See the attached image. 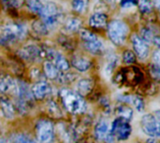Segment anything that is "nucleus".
Listing matches in <instances>:
<instances>
[{
	"mask_svg": "<svg viewBox=\"0 0 160 143\" xmlns=\"http://www.w3.org/2000/svg\"><path fill=\"white\" fill-rule=\"evenodd\" d=\"M44 52L35 45H29L22 49L19 52L22 59L27 61H37L43 56Z\"/></svg>",
	"mask_w": 160,
	"mask_h": 143,
	"instance_id": "obj_10",
	"label": "nucleus"
},
{
	"mask_svg": "<svg viewBox=\"0 0 160 143\" xmlns=\"http://www.w3.org/2000/svg\"><path fill=\"white\" fill-rule=\"evenodd\" d=\"M66 30L68 32H76L78 30H81L82 28V22L78 18H70L69 20L67 21L66 22Z\"/></svg>",
	"mask_w": 160,
	"mask_h": 143,
	"instance_id": "obj_21",
	"label": "nucleus"
},
{
	"mask_svg": "<svg viewBox=\"0 0 160 143\" xmlns=\"http://www.w3.org/2000/svg\"><path fill=\"white\" fill-rule=\"evenodd\" d=\"M117 113L119 115L120 118H123L127 121H130L132 119V116H133V111L132 110L128 107V106H126V105H121L117 108Z\"/></svg>",
	"mask_w": 160,
	"mask_h": 143,
	"instance_id": "obj_22",
	"label": "nucleus"
},
{
	"mask_svg": "<svg viewBox=\"0 0 160 143\" xmlns=\"http://www.w3.org/2000/svg\"><path fill=\"white\" fill-rule=\"evenodd\" d=\"M71 64L77 70L81 72L88 70L92 66V62L85 57H74L71 61Z\"/></svg>",
	"mask_w": 160,
	"mask_h": 143,
	"instance_id": "obj_15",
	"label": "nucleus"
},
{
	"mask_svg": "<svg viewBox=\"0 0 160 143\" xmlns=\"http://www.w3.org/2000/svg\"><path fill=\"white\" fill-rule=\"evenodd\" d=\"M32 28L38 35L42 36V35H46L48 33V27L44 24L43 22H40V21H36L32 24Z\"/></svg>",
	"mask_w": 160,
	"mask_h": 143,
	"instance_id": "obj_27",
	"label": "nucleus"
},
{
	"mask_svg": "<svg viewBox=\"0 0 160 143\" xmlns=\"http://www.w3.org/2000/svg\"><path fill=\"white\" fill-rule=\"evenodd\" d=\"M43 71L45 73V76L50 79V80H57V78L59 77V70L55 67V66L50 62V61H46L43 65Z\"/></svg>",
	"mask_w": 160,
	"mask_h": 143,
	"instance_id": "obj_18",
	"label": "nucleus"
},
{
	"mask_svg": "<svg viewBox=\"0 0 160 143\" xmlns=\"http://www.w3.org/2000/svg\"><path fill=\"white\" fill-rule=\"evenodd\" d=\"M156 37L158 36H155L153 31L147 27H144L142 29V32H141V38L145 42V43H153Z\"/></svg>",
	"mask_w": 160,
	"mask_h": 143,
	"instance_id": "obj_24",
	"label": "nucleus"
},
{
	"mask_svg": "<svg viewBox=\"0 0 160 143\" xmlns=\"http://www.w3.org/2000/svg\"><path fill=\"white\" fill-rule=\"evenodd\" d=\"M151 74H152L153 78H155L156 80H158V79H159V65H157V64L152 65V67H151Z\"/></svg>",
	"mask_w": 160,
	"mask_h": 143,
	"instance_id": "obj_32",
	"label": "nucleus"
},
{
	"mask_svg": "<svg viewBox=\"0 0 160 143\" xmlns=\"http://www.w3.org/2000/svg\"><path fill=\"white\" fill-rule=\"evenodd\" d=\"M18 81L14 80L9 76H4L0 78V93L2 94H12L17 95Z\"/></svg>",
	"mask_w": 160,
	"mask_h": 143,
	"instance_id": "obj_11",
	"label": "nucleus"
},
{
	"mask_svg": "<svg viewBox=\"0 0 160 143\" xmlns=\"http://www.w3.org/2000/svg\"><path fill=\"white\" fill-rule=\"evenodd\" d=\"M104 140L106 141L107 143H116V139L112 135H111L110 133L106 136V138Z\"/></svg>",
	"mask_w": 160,
	"mask_h": 143,
	"instance_id": "obj_33",
	"label": "nucleus"
},
{
	"mask_svg": "<svg viewBox=\"0 0 160 143\" xmlns=\"http://www.w3.org/2000/svg\"><path fill=\"white\" fill-rule=\"evenodd\" d=\"M94 86V82L92 80L90 79H82L81 81H78L77 83V89H78V94L82 96H86L88 95Z\"/></svg>",
	"mask_w": 160,
	"mask_h": 143,
	"instance_id": "obj_16",
	"label": "nucleus"
},
{
	"mask_svg": "<svg viewBox=\"0 0 160 143\" xmlns=\"http://www.w3.org/2000/svg\"><path fill=\"white\" fill-rule=\"evenodd\" d=\"M123 60L126 64H133L136 62V55L132 51H126L123 54Z\"/></svg>",
	"mask_w": 160,
	"mask_h": 143,
	"instance_id": "obj_29",
	"label": "nucleus"
},
{
	"mask_svg": "<svg viewBox=\"0 0 160 143\" xmlns=\"http://www.w3.org/2000/svg\"><path fill=\"white\" fill-rule=\"evenodd\" d=\"M80 36H81V38L83 40V42H90V41H94L98 39V37L94 33L86 29H81Z\"/></svg>",
	"mask_w": 160,
	"mask_h": 143,
	"instance_id": "obj_28",
	"label": "nucleus"
},
{
	"mask_svg": "<svg viewBox=\"0 0 160 143\" xmlns=\"http://www.w3.org/2000/svg\"><path fill=\"white\" fill-rule=\"evenodd\" d=\"M128 31V24L121 20H113L108 24V36L116 46L123 45L126 42Z\"/></svg>",
	"mask_w": 160,
	"mask_h": 143,
	"instance_id": "obj_2",
	"label": "nucleus"
},
{
	"mask_svg": "<svg viewBox=\"0 0 160 143\" xmlns=\"http://www.w3.org/2000/svg\"><path fill=\"white\" fill-rule=\"evenodd\" d=\"M60 96L65 108L70 113L79 114L85 111V101L78 93L71 90L63 89L60 91Z\"/></svg>",
	"mask_w": 160,
	"mask_h": 143,
	"instance_id": "obj_1",
	"label": "nucleus"
},
{
	"mask_svg": "<svg viewBox=\"0 0 160 143\" xmlns=\"http://www.w3.org/2000/svg\"><path fill=\"white\" fill-rule=\"evenodd\" d=\"M0 111L7 119H12L15 116V108L12 103L4 97L0 98Z\"/></svg>",
	"mask_w": 160,
	"mask_h": 143,
	"instance_id": "obj_14",
	"label": "nucleus"
},
{
	"mask_svg": "<svg viewBox=\"0 0 160 143\" xmlns=\"http://www.w3.org/2000/svg\"><path fill=\"white\" fill-rule=\"evenodd\" d=\"M84 47L87 49L88 52H90L93 54H101L104 52L103 43L98 38L94 41L84 42Z\"/></svg>",
	"mask_w": 160,
	"mask_h": 143,
	"instance_id": "obj_20",
	"label": "nucleus"
},
{
	"mask_svg": "<svg viewBox=\"0 0 160 143\" xmlns=\"http://www.w3.org/2000/svg\"><path fill=\"white\" fill-rule=\"evenodd\" d=\"M60 14H61V12L56 4H54L52 2H47L46 4L43 5V7L38 15L43 20H46V19H50V18L58 16Z\"/></svg>",
	"mask_w": 160,
	"mask_h": 143,
	"instance_id": "obj_13",
	"label": "nucleus"
},
{
	"mask_svg": "<svg viewBox=\"0 0 160 143\" xmlns=\"http://www.w3.org/2000/svg\"><path fill=\"white\" fill-rule=\"evenodd\" d=\"M14 143H37L33 139L26 135H19L16 137Z\"/></svg>",
	"mask_w": 160,
	"mask_h": 143,
	"instance_id": "obj_30",
	"label": "nucleus"
},
{
	"mask_svg": "<svg viewBox=\"0 0 160 143\" xmlns=\"http://www.w3.org/2000/svg\"><path fill=\"white\" fill-rule=\"evenodd\" d=\"M131 131L132 127L130 123L123 118L118 117L112 122L109 133L112 135L116 141H126L130 137Z\"/></svg>",
	"mask_w": 160,
	"mask_h": 143,
	"instance_id": "obj_4",
	"label": "nucleus"
},
{
	"mask_svg": "<svg viewBox=\"0 0 160 143\" xmlns=\"http://www.w3.org/2000/svg\"><path fill=\"white\" fill-rule=\"evenodd\" d=\"M109 124L106 121H100L95 127V136L97 140L103 141L109 134Z\"/></svg>",
	"mask_w": 160,
	"mask_h": 143,
	"instance_id": "obj_17",
	"label": "nucleus"
},
{
	"mask_svg": "<svg viewBox=\"0 0 160 143\" xmlns=\"http://www.w3.org/2000/svg\"><path fill=\"white\" fill-rule=\"evenodd\" d=\"M141 126L144 134L151 138L159 137V119L154 114H146L142 118Z\"/></svg>",
	"mask_w": 160,
	"mask_h": 143,
	"instance_id": "obj_5",
	"label": "nucleus"
},
{
	"mask_svg": "<svg viewBox=\"0 0 160 143\" xmlns=\"http://www.w3.org/2000/svg\"><path fill=\"white\" fill-rule=\"evenodd\" d=\"M89 25L96 29L104 28L108 25V16L102 12H96L89 19Z\"/></svg>",
	"mask_w": 160,
	"mask_h": 143,
	"instance_id": "obj_12",
	"label": "nucleus"
},
{
	"mask_svg": "<svg viewBox=\"0 0 160 143\" xmlns=\"http://www.w3.org/2000/svg\"><path fill=\"white\" fill-rule=\"evenodd\" d=\"M37 139L40 143H51L53 139V126L48 120H41L37 124Z\"/></svg>",
	"mask_w": 160,
	"mask_h": 143,
	"instance_id": "obj_6",
	"label": "nucleus"
},
{
	"mask_svg": "<svg viewBox=\"0 0 160 143\" xmlns=\"http://www.w3.org/2000/svg\"><path fill=\"white\" fill-rule=\"evenodd\" d=\"M121 99L123 101H125V102L131 103L134 106V108L140 112H142L143 110H144L143 100L138 96H122Z\"/></svg>",
	"mask_w": 160,
	"mask_h": 143,
	"instance_id": "obj_19",
	"label": "nucleus"
},
{
	"mask_svg": "<svg viewBox=\"0 0 160 143\" xmlns=\"http://www.w3.org/2000/svg\"><path fill=\"white\" fill-rule=\"evenodd\" d=\"M40 1H41V0H40Z\"/></svg>",
	"mask_w": 160,
	"mask_h": 143,
	"instance_id": "obj_36",
	"label": "nucleus"
},
{
	"mask_svg": "<svg viewBox=\"0 0 160 143\" xmlns=\"http://www.w3.org/2000/svg\"><path fill=\"white\" fill-rule=\"evenodd\" d=\"M0 143H6V141L4 140H0Z\"/></svg>",
	"mask_w": 160,
	"mask_h": 143,
	"instance_id": "obj_35",
	"label": "nucleus"
},
{
	"mask_svg": "<svg viewBox=\"0 0 160 143\" xmlns=\"http://www.w3.org/2000/svg\"><path fill=\"white\" fill-rule=\"evenodd\" d=\"M137 3H138V0H121L120 6L123 8H127V7H130L136 6Z\"/></svg>",
	"mask_w": 160,
	"mask_h": 143,
	"instance_id": "obj_31",
	"label": "nucleus"
},
{
	"mask_svg": "<svg viewBox=\"0 0 160 143\" xmlns=\"http://www.w3.org/2000/svg\"><path fill=\"white\" fill-rule=\"evenodd\" d=\"M26 26L22 23H10L0 29V44L21 39L26 35Z\"/></svg>",
	"mask_w": 160,
	"mask_h": 143,
	"instance_id": "obj_3",
	"label": "nucleus"
},
{
	"mask_svg": "<svg viewBox=\"0 0 160 143\" xmlns=\"http://www.w3.org/2000/svg\"><path fill=\"white\" fill-rule=\"evenodd\" d=\"M137 5L142 14H149L153 9V3L151 0H138Z\"/></svg>",
	"mask_w": 160,
	"mask_h": 143,
	"instance_id": "obj_26",
	"label": "nucleus"
},
{
	"mask_svg": "<svg viewBox=\"0 0 160 143\" xmlns=\"http://www.w3.org/2000/svg\"><path fill=\"white\" fill-rule=\"evenodd\" d=\"M131 42L133 49L137 54V56L140 59H146L149 55V46L147 43H145L139 36L132 35L131 37Z\"/></svg>",
	"mask_w": 160,
	"mask_h": 143,
	"instance_id": "obj_8",
	"label": "nucleus"
},
{
	"mask_svg": "<svg viewBox=\"0 0 160 143\" xmlns=\"http://www.w3.org/2000/svg\"><path fill=\"white\" fill-rule=\"evenodd\" d=\"M31 93L36 99L42 100L52 93V87L50 83H48L47 81H39L33 85L31 89Z\"/></svg>",
	"mask_w": 160,
	"mask_h": 143,
	"instance_id": "obj_7",
	"label": "nucleus"
},
{
	"mask_svg": "<svg viewBox=\"0 0 160 143\" xmlns=\"http://www.w3.org/2000/svg\"><path fill=\"white\" fill-rule=\"evenodd\" d=\"M72 8L78 12V13H82L84 12L89 5V0H72Z\"/></svg>",
	"mask_w": 160,
	"mask_h": 143,
	"instance_id": "obj_23",
	"label": "nucleus"
},
{
	"mask_svg": "<svg viewBox=\"0 0 160 143\" xmlns=\"http://www.w3.org/2000/svg\"><path fill=\"white\" fill-rule=\"evenodd\" d=\"M46 54L50 58V62H52L59 71H66L69 68L68 60L61 53L52 50H49L46 52Z\"/></svg>",
	"mask_w": 160,
	"mask_h": 143,
	"instance_id": "obj_9",
	"label": "nucleus"
},
{
	"mask_svg": "<svg viewBox=\"0 0 160 143\" xmlns=\"http://www.w3.org/2000/svg\"><path fill=\"white\" fill-rule=\"evenodd\" d=\"M153 60H154L155 64L159 65V52L158 51H156L155 53L153 54Z\"/></svg>",
	"mask_w": 160,
	"mask_h": 143,
	"instance_id": "obj_34",
	"label": "nucleus"
},
{
	"mask_svg": "<svg viewBox=\"0 0 160 143\" xmlns=\"http://www.w3.org/2000/svg\"><path fill=\"white\" fill-rule=\"evenodd\" d=\"M26 1V5L29 7V9L32 12H35L37 14H39L42 7H43V3L40 0H25Z\"/></svg>",
	"mask_w": 160,
	"mask_h": 143,
	"instance_id": "obj_25",
	"label": "nucleus"
}]
</instances>
